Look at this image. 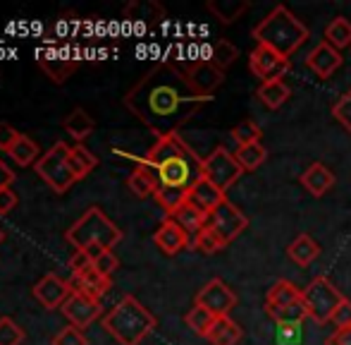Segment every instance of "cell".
Here are the masks:
<instances>
[{
  "instance_id": "cell-21",
  "label": "cell",
  "mask_w": 351,
  "mask_h": 345,
  "mask_svg": "<svg viewBox=\"0 0 351 345\" xmlns=\"http://www.w3.org/2000/svg\"><path fill=\"white\" fill-rule=\"evenodd\" d=\"M225 199H227L225 192L217 190V187L213 185V182L206 180V177H201V180L196 182V185L191 187L189 192H186V201H189V204H194L196 209H201L204 214H210V211H215Z\"/></svg>"
},
{
  "instance_id": "cell-22",
  "label": "cell",
  "mask_w": 351,
  "mask_h": 345,
  "mask_svg": "<svg viewBox=\"0 0 351 345\" xmlns=\"http://www.w3.org/2000/svg\"><path fill=\"white\" fill-rule=\"evenodd\" d=\"M320 252H323V249H320V245L306 233L296 235V238L289 243V247H287V257L294 261V264H299V266H311L315 259L320 257Z\"/></svg>"
},
{
  "instance_id": "cell-42",
  "label": "cell",
  "mask_w": 351,
  "mask_h": 345,
  "mask_svg": "<svg viewBox=\"0 0 351 345\" xmlns=\"http://www.w3.org/2000/svg\"><path fill=\"white\" fill-rule=\"evenodd\" d=\"M19 140V132L8 122H0V151H10L14 146V142Z\"/></svg>"
},
{
  "instance_id": "cell-30",
  "label": "cell",
  "mask_w": 351,
  "mask_h": 345,
  "mask_svg": "<svg viewBox=\"0 0 351 345\" xmlns=\"http://www.w3.org/2000/svg\"><path fill=\"white\" fill-rule=\"evenodd\" d=\"M10 159L14 161L17 166H22V168H27V166H36L38 159H41V149H38V144L34 140H29L27 135H19V140L14 142V146L8 151Z\"/></svg>"
},
{
  "instance_id": "cell-33",
  "label": "cell",
  "mask_w": 351,
  "mask_h": 345,
  "mask_svg": "<svg viewBox=\"0 0 351 345\" xmlns=\"http://www.w3.org/2000/svg\"><path fill=\"white\" fill-rule=\"evenodd\" d=\"M237 58H239V48H237L232 41H227V38H220V41H217L208 53V60L215 67H220L222 72H225L230 65H234Z\"/></svg>"
},
{
  "instance_id": "cell-37",
  "label": "cell",
  "mask_w": 351,
  "mask_h": 345,
  "mask_svg": "<svg viewBox=\"0 0 351 345\" xmlns=\"http://www.w3.org/2000/svg\"><path fill=\"white\" fill-rule=\"evenodd\" d=\"M261 137H263V130H261L254 120H241L239 125L232 127V140L237 142V146L258 144Z\"/></svg>"
},
{
  "instance_id": "cell-8",
  "label": "cell",
  "mask_w": 351,
  "mask_h": 345,
  "mask_svg": "<svg viewBox=\"0 0 351 345\" xmlns=\"http://www.w3.org/2000/svg\"><path fill=\"white\" fill-rule=\"evenodd\" d=\"M241 175H244V170L237 164L234 154L230 149H225V146H217L210 156L204 159V177L213 182L217 190L227 192Z\"/></svg>"
},
{
  "instance_id": "cell-14",
  "label": "cell",
  "mask_w": 351,
  "mask_h": 345,
  "mask_svg": "<svg viewBox=\"0 0 351 345\" xmlns=\"http://www.w3.org/2000/svg\"><path fill=\"white\" fill-rule=\"evenodd\" d=\"M32 293L46 309H58L72 295V288H70V280L60 278L58 274H48L34 285Z\"/></svg>"
},
{
  "instance_id": "cell-48",
  "label": "cell",
  "mask_w": 351,
  "mask_h": 345,
  "mask_svg": "<svg viewBox=\"0 0 351 345\" xmlns=\"http://www.w3.org/2000/svg\"><path fill=\"white\" fill-rule=\"evenodd\" d=\"M84 252H86L88 257H91V261H96L98 257H103V254H106L108 249L103 247V245H91V247H86V249H84Z\"/></svg>"
},
{
  "instance_id": "cell-38",
  "label": "cell",
  "mask_w": 351,
  "mask_h": 345,
  "mask_svg": "<svg viewBox=\"0 0 351 345\" xmlns=\"http://www.w3.org/2000/svg\"><path fill=\"white\" fill-rule=\"evenodd\" d=\"M27 333L14 319L0 317V345H22Z\"/></svg>"
},
{
  "instance_id": "cell-1",
  "label": "cell",
  "mask_w": 351,
  "mask_h": 345,
  "mask_svg": "<svg viewBox=\"0 0 351 345\" xmlns=\"http://www.w3.org/2000/svg\"><path fill=\"white\" fill-rule=\"evenodd\" d=\"M213 98L201 96L189 85L184 70L172 63H158L125 93L122 103L158 140L177 135L206 103Z\"/></svg>"
},
{
  "instance_id": "cell-3",
  "label": "cell",
  "mask_w": 351,
  "mask_h": 345,
  "mask_svg": "<svg viewBox=\"0 0 351 345\" xmlns=\"http://www.w3.org/2000/svg\"><path fill=\"white\" fill-rule=\"evenodd\" d=\"M251 36L256 38L258 46H268L280 56L291 58L308 38V27L291 10L278 5L273 8V12H268L256 24Z\"/></svg>"
},
{
  "instance_id": "cell-15",
  "label": "cell",
  "mask_w": 351,
  "mask_h": 345,
  "mask_svg": "<svg viewBox=\"0 0 351 345\" xmlns=\"http://www.w3.org/2000/svg\"><path fill=\"white\" fill-rule=\"evenodd\" d=\"M296 302H301V290L296 288L291 280L280 278V280H275L273 288L265 295V312H268V317L273 319V322H278L282 314Z\"/></svg>"
},
{
  "instance_id": "cell-27",
  "label": "cell",
  "mask_w": 351,
  "mask_h": 345,
  "mask_svg": "<svg viewBox=\"0 0 351 345\" xmlns=\"http://www.w3.org/2000/svg\"><path fill=\"white\" fill-rule=\"evenodd\" d=\"M256 96H258V101L263 103L265 108H270V111H278V108H282L287 103V98L291 96V89L285 85V80L265 82V85L258 87Z\"/></svg>"
},
{
  "instance_id": "cell-11",
  "label": "cell",
  "mask_w": 351,
  "mask_h": 345,
  "mask_svg": "<svg viewBox=\"0 0 351 345\" xmlns=\"http://www.w3.org/2000/svg\"><path fill=\"white\" fill-rule=\"evenodd\" d=\"M196 304L206 307L215 319L230 317V312L237 304V295L222 278H213L196 293Z\"/></svg>"
},
{
  "instance_id": "cell-34",
  "label": "cell",
  "mask_w": 351,
  "mask_h": 345,
  "mask_svg": "<svg viewBox=\"0 0 351 345\" xmlns=\"http://www.w3.org/2000/svg\"><path fill=\"white\" fill-rule=\"evenodd\" d=\"M184 322H186V326H189L191 331L196 333V336H204L206 338L210 333L213 324H215V317H213V314L206 307H201V304L194 302V307L186 312Z\"/></svg>"
},
{
  "instance_id": "cell-29",
  "label": "cell",
  "mask_w": 351,
  "mask_h": 345,
  "mask_svg": "<svg viewBox=\"0 0 351 345\" xmlns=\"http://www.w3.org/2000/svg\"><path fill=\"white\" fill-rule=\"evenodd\" d=\"M125 17L130 19V22L143 27V24L160 22V19L165 17V10H162L158 3H132V5H127Z\"/></svg>"
},
{
  "instance_id": "cell-24",
  "label": "cell",
  "mask_w": 351,
  "mask_h": 345,
  "mask_svg": "<svg viewBox=\"0 0 351 345\" xmlns=\"http://www.w3.org/2000/svg\"><path fill=\"white\" fill-rule=\"evenodd\" d=\"M241 336H244V331H241V326L234 322V319L220 317V319H215V324H213L206 341L210 345H237L241 341Z\"/></svg>"
},
{
  "instance_id": "cell-28",
  "label": "cell",
  "mask_w": 351,
  "mask_h": 345,
  "mask_svg": "<svg viewBox=\"0 0 351 345\" xmlns=\"http://www.w3.org/2000/svg\"><path fill=\"white\" fill-rule=\"evenodd\" d=\"M67 164H70V170L74 172V177H77V180H84V177L98 166V156L93 154V151H88L84 144H77V146H70Z\"/></svg>"
},
{
  "instance_id": "cell-12",
  "label": "cell",
  "mask_w": 351,
  "mask_h": 345,
  "mask_svg": "<svg viewBox=\"0 0 351 345\" xmlns=\"http://www.w3.org/2000/svg\"><path fill=\"white\" fill-rule=\"evenodd\" d=\"M60 309L67 322L77 329H86L88 324H93L103 314L101 300L91 298V295H84V293H72Z\"/></svg>"
},
{
  "instance_id": "cell-43",
  "label": "cell",
  "mask_w": 351,
  "mask_h": 345,
  "mask_svg": "<svg viewBox=\"0 0 351 345\" xmlns=\"http://www.w3.org/2000/svg\"><path fill=\"white\" fill-rule=\"evenodd\" d=\"M332 324H335L337 329H347V326H351V302H349L347 298L342 300V304H339L337 312H335Z\"/></svg>"
},
{
  "instance_id": "cell-45",
  "label": "cell",
  "mask_w": 351,
  "mask_h": 345,
  "mask_svg": "<svg viewBox=\"0 0 351 345\" xmlns=\"http://www.w3.org/2000/svg\"><path fill=\"white\" fill-rule=\"evenodd\" d=\"M93 261L91 257H88L84 249H74V254H72V259H70V269H72V274H79V271H84V269H88Z\"/></svg>"
},
{
  "instance_id": "cell-35",
  "label": "cell",
  "mask_w": 351,
  "mask_h": 345,
  "mask_svg": "<svg viewBox=\"0 0 351 345\" xmlns=\"http://www.w3.org/2000/svg\"><path fill=\"white\" fill-rule=\"evenodd\" d=\"M246 8H249V5H246L244 0H234V3H232V0H215V3H208V10L222 24L237 22Z\"/></svg>"
},
{
  "instance_id": "cell-13",
  "label": "cell",
  "mask_w": 351,
  "mask_h": 345,
  "mask_svg": "<svg viewBox=\"0 0 351 345\" xmlns=\"http://www.w3.org/2000/svg\"><path fill=\"white\" fill-rule=\"evenodd\" d=\"M184 75H186V80H189V85L194 87L201 96H208V98H213L215 89H220L222 82H225V72H222L220 67L213 65L210 60L191 63V65L184 70Z\"/></svg>"
},
{
  "instance_id": "cell-25",
  "label": "cell",
  "mask_w": 351,
  "mask_h": 345,
  "mask_svg": "<svg viewBox=\"0 0 351 345\" xmlns=\"http://www.w3.org/2000/svg\"><path fill=\"white\" fill-rule=\"evenodd\" d=\"M62 127H65L67 135H72L74 140L82 144L86 137H91L93 127H96V122H93V118L88 115L84 108H72L70 113L65 115V120H62Z\"/></svg>"
},
{
  "instance_id": "cell-44",
  "label": "cell",
  "mask_w": 351,
  "mask_h": 345,
  "mask_svg": "<svg viewBox=\"0 0 351 345\" xmlns=\"http://www.w3.org/2000/svg\"><path fill=\"white\" fill-rule=\"evenodd\" d=\"M17 206V194H14L12 187H5V190H0V214H10V211Z\"/></svg>"
},
{
  "instance_id": "cell-20",
  "label": "cell",
  "mask_w": 351,
  "mask_h": 345,
  "mask_svg": "<svg viewBox=\"0 0 351 345\" xmlns=\"http://www.w3.org/2000/svg\"><path fill=\"white\" fill-rule=\"evenodd\" d=\"M301 187H304L306 192H308L311 197H315V199H320V197H325L330 190L335 187V172L328 168L325 164H311L308 168L301 172L299 177Z\"/></svg>"
},
{
  "instance_id": "cell-26",
  "label": "cell",
  "mask_w": 351,
  "mask_h": 345,
  "mask_svg": "<svg viewBox=\"0 0 351 345\" xmlns=\"http://www.w3.org/2000/svg\"><path fill=\"white\" fill-rule=\"evenodd\" d=\"M127 187L134 192L139 199H146V197H156L158 192V180L141 161H136V168L132 170V175L127 177Z\"/></svg>"
},
{
  "instance_id": "cell-41",
  "label": "cell",
  "mask_w": 351,
  "mask_h": 345,
  "mask_svg": "<svg viewBox=\"0 0 351 345\" xmlns=\"http://www.w3.org/2000/svg\"><path fill=\"white\" fill-rule=\"evenodd\" d=\"M93 266H96L98 274H101V276H106V278H110V274L117 269V266H120V261H117L115 254H112L110 249H108V252L103 254V257H98L96 261H93Z\"/></svg>"
},
{
  "instance_id": "cell-19",
  "label": "cell",
  "mask_w": 351,
  "mask_h": 345,
  "mask_svg": "<svg viewBox=\"0 0 351 345\" xmlns=\"http://www.w3.org/2000/svg\"><path fill=\"white\" fill-rule=\"evenodd\" d=\"M70 288H72V293H84V295H91V298L101 300L103 295L112 288V280L98 274V269L91 264L88 269L79 271V274H72Z\"/></svg>"
},
{
  "instance_id": "cell-36",
  "label": "cell",
  "mask_w": 351,
  "mask_h": 345,
  "mask_svg": "<svg viewBox=\"0 0 351 345\" xmlns=\"http://www.w3.org/2000/svg\"><path fill=\"white\" fill-rule=\"evenodd\" d=\"M191 247L199 249V252H204V254H217V252H222L227 245H225V240L215 233V230L206 225V228L201 230L194 240H191Z\"/></svg>"
},
{
  "instance_id": "cell-18",
  "label": "cell",
  "mask_w": 351,
  "mask_h": 345,
  "mask_svg": "<svg viewBox=\"0 0 351 345\" xmlns=\"http://www.w3.org/2000/svg\"><path fill=\"white\" fill-rule=\"evenodd\" d=\"M306 67L311 72H315L320 80H330L342 67V53L330 46L328 41H323L306 56Z\"/></svg>"
},
{
  "instance_id": "cell-2",
  "label": "cell",
  "mask_w": 351,
  "mask_h": 345,
  "mask_svg": "<svg viewBox=\"0 0 351 345\" xmlns=\"http://www.w3.org/2000/svg\"><path fill=\"white\" fill-rule=\"evenodd\" d=\"M139 161L156 175L162 190L189 192L204 177V159H199L180 135L158 140Z\"/></svg>"
},
{
  "instance_id": "cell-7",
  "label": "cell",
  "mask_w": 351,
  "mask_h": 345,
  "mask_svg": "<svg viewBox=\"0 0 351 345\" xmlns=\"http://www.w3.org/2000/svg\"><path fill=\"white\" fill-rule=\"evenodd\" d=\"M67 156H70V146L65 142H56L36 164V172L41 175V180L58 194H65L77 182L74 172L70 170V164H67Z\"/></svg>"
},
{
  "instance_id": "cell-5",
  "label": "cell",
  "mask_w": 351,
  "mask_h": 345,
  "mask_svg": "<svg viewBox=\"0 0 351 345\" xmlns=\"http://www.w3.org/2000/svg\"><path fill=\"white\" fill-rule=\"evenodd\" d=\"M65 240L74 249H86L91 245H103L106 249H112L122 240V230L103 214L101 206H91L82 214L77 223L65 233Z\"/></svg>"
},
{
  "instance_id": "cell-47",
  "label": "cell",
  "mask_w": 351,
  "mask_h": 345,
  "mask_svg": "<svg viewBox=\"0 0 351 345\" xmlns=\"http://www.w3.org/2000/svg\"><path fill=\"white\" fill-rule=\"evenodd\" d=\"M12 182H14L12 168H10L3 159H0V190H5V187H12Z\"/></svg>"
},
{
  "instance_id": "cell-39",
  "label": "cell",
  "mask_w": 351,
  "mask_h": 345,
  "mask_svg": "<svg viewBox=\"0 0 351 345\" xmlns=\"http://www.w3.org/2000/svg\"><path fill=\"white\" fill-rule=\"evenodd\" d=\"M332 115H335V120H337L339 125H342L344 130L351 135V89H349V91H344L342 96L335 101Z\"/></svg>"
},
{
  "instance_id": "cell-16",
  "label": "cell",
  "mask_w": 351,
  "mask_h": 345,
  "mask_svg": "<svg viewBox=\"0 0 351 345\" xmlns=\"http://www.w3.org/2000/svg\"><path fill=\"white\" fill-rule=\"evenodd\" d=\"M36 60H38V65L43 67V72H46L56 85H62L79 65V58H70L67 51L60 53V51H56V48H43V51H38Z\"/></svg>"
},
{
  "instance_id": "cell-6",
  "label": "cell",
  "mask_w": 351,
  "mask_h": 345,
  "mask_svg": "<svg viewBox=\"0 0 351 345\" xmlns=\"http://www.w3.org/2000/svg\"><path fill=\"white\" fill-rule=\"evenodd\" d=\"M301 300H304L306 314H308L311 322H315L318 326L332 322L335 312L342 304L344 295L330 283V278L325 276H315L304 290H301Z\"/></svg>"
},
{
  "instance_id": "cell-32",
  "label": "cell",
  "mask_w": 351,
  "mask_h": 345,
  "mask_svg": "<svg viewBox=\"0 0 351 345\" xmlns=\"http://www.w3.org/2000/svg\"><path fill=\"white\" fill-rule=\"evenodd\" d=\"M325 41L337 51L351 48V22L347 17H335L332 22L325 27Z\"/></svg>"
},
{
  "instance_id": "cell-4",
  "label": "cell",
  "mask_w": 351,
  "mask_h": 345,
  "mask_svg": "<svg viewBox=\"0 0 351 345\" xmlns=\"http://www.w3.org/2000/svg\"><path fill=\"white\" fill-rule=\"evenodd\" d=\"M103 329L120 345H139L156 329V317L134 298L125 295L103 317Z\"/></svg>"
},
{
  "instance_id": "cell-9",
  "label": "cell",
  "mask_w": 351,
  "mask_h": 345,
  "mask_svg": "<svg viewBox=\"0 0 351 345\" xmlns=\"http://www.w3.org/2000/svg\"><path fill=\"white\" fill-rule=\"evenodd\" d=\"M206 225L215 230V233L225 240V245H230L237 235H241V230H246L249 219H246L244 211H241L239 206H234L230 199H225L215 211H210V214H208Z\"/></svg>"
},
{
  "instance_id": "cell-10",
  "label": "cell",
  "mask_w": 351,
  "mask_h": 345,
  "mask_svg": "<svg viewBox=\"0 0 351 345\" xmlns=\"http://www.w3.org/2000/svg\"><path fill=\"white\" fill-rule=\"evenodd\" d=\"M289 58L280 56V53H275L273 48L268 46H258L256 43V48L249 53V70L254 72L256 77H258L261 82H278L282 77L287 75V70H289Z\"/></svg>"
},
{
  "instance_id": "cell-49",
  "label": "cell",
  "mask_w": 351,
  "mask_h": 345,
  "mask_svg": "<svg viewBox=\"0 0 351 345\" xmlns=\"http://www.w3.org/2000/svg\"><path fill=\"white\" fill-rule=\"evenodd\" d=\"M3 240H5V230L0 228V243H3Z\"/></svg>"
},
{
  "instance_id": "cell-17",
  "label": "cell",
  "mask_w": 351,
  "mask_h": 345,
  "mask_svg": "<svg viewBox=\"0 0 351 345\" xmlns=\"http://www.w3.org/2000/svg\"><path fill=\"white\" fill-rule=\"evenodd\" d=\"M153 243H156V247L160 249L162 254L172 257V254H180L182 249L189 247L191 235L186 233L184 228H180V225H177L172 219H167V216H165V221L158 225L156 235H153Z\"/></svg>"
},
{
  "instance_id": "cell-31",
  "label": "cell",
  "mask_w": 351,
  "mask_h": 345,
  "mask_svg": "<svg viewBox=\"0 0 351 345\" xmlns=\"http://www.w3.org/2000/svg\"><path fill=\"white\" fill-rule=\"evenodd\" d=\"M234 159H237V164L241 166V170H244V172H254V170H258L261 166L265 164V159H268V151H265V146L261 144V142H258V144L237 146Z\"/></svg>"
},
{
  "instance_id": "cell-46",
  "label": "cell",
  "mask_w": 351,
  "mask_h": 345,
  "mask_svg": "<svg viewBox=\"0 0 351 345\" xmlns=\"http://www.w3.org/2000/svg\"><path fill=\"white\" fill-rule=\"evenodd\" d=\"M325 345H351V326L337 329V331L325 341Z\"/></svg>"
},
{
  "instance_id": "cell-23",
  "label": "cell",
  "mask_w": 351,
  "mask_h": 345,
  "mask_svg": "<svg viewBox=\"0 0 351 345\" xmlns=\"http://www.w3.org/2000/svg\"><path fill=\"white\" fill-rule=\"evenodd\" d=\"M167 219L175 221L180 228H184L186 233L191 235V240L196 238V235L201 233V230L206 228V219H208V214H204L201 209H196L194 204H189V201H184V204L180 206V209L175 211V214H170Z\"/></svg>"
},
{
  "instance_id": "cell-40",
  "label": "cell",
  "mask_w": 351,
  "mask_h": 345,
  "mask_svg": "<svg viewBox=\"0 0 351 345\" xmlns=\"http://www.w3.org/2000/svg\"><path fill=\"white\" fill-rule=\"evenodd\" d=\"M53 345H88L86 336L82 333V329L77 326H65L56 338H53Z\"/></svg>"
}]
</instances>
